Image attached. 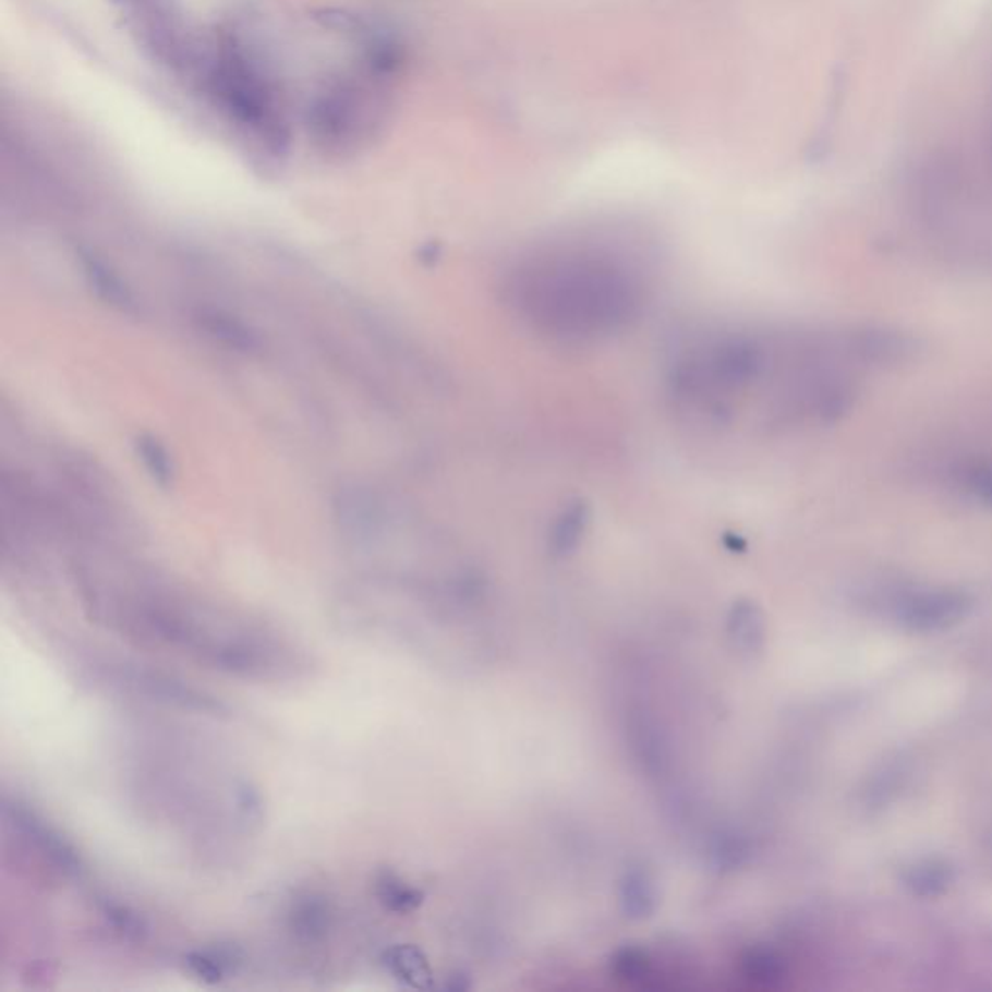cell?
<instances>
[{
    "mask_svg": "<svg viewBox=\"0 0 992 992\" xmlns=\"http://www.w3.org/2000/svg\"><path fill=\"white\" fill-rule=\"evenodd\" d=\"M194 320L198 323L201 330L208 334L209 338H214L226 348L235 349V351H253L261 343L256 331L251 330L243 320H239L233 314L204 309L194 316Z\"/></svg>",
    "mask_w": 992,
    "mask_h": 992,
    "instance_id": "30bf717a",
    "label": "cell"
},
{
    "mask_svg": "<svg viewBox=\"0 0 992 992\" xmlns=\"http://www.w3.org/2000/svg\"><path fill=\"white\" fill-rule=\"evenodd\" d=\"M585 523H588V513H585V506L576 505L572 508H568L560 516L557 525H555V531H553V537H551V545L557 551V553H570L572 548L578 545V541L583 535V530H585Z\"/></svg>",
    "mask_w": 992,
    "mask_h": 992,
    "instance_id": "9a60e30c",
    "label": "cell"
},
{
    "mask_svg": "<svg viewBox=\"0 0 992 992\" xmlns=\"http://www.w3.org/2000/svg\"><path fill=\"white\" fill-rule=\"evenodd\" d=\"M209 87L221 109L239 124L258 132L268 148L281 152L288 146V131L274 111L270 87L237 45H226L211 70Z\"/></svg>",
    "mask_w": 992,
    "mask_h": 992,
    "instance_id": "277c9868",
    "label": "cell"
},
{
    "mask_svg": "<svg viewBox=\"0 0 992 992\" xmlns=\"http://www.w3.org/2000/svg\"><path fill=\"white\" fill-rule=\"evenodd\" d=\"M309 129L324 144H341L358 129V104L348 89H331L309 107Z\"/></svg>",
    "mask_w": 992,
    "mask_h": 992,
    "instance_id": "52a82bcc",
    "label": "cell"
},
{
    "mask_svg": "<svg viewBox=\"0 0 992 992\" xmlns=\"http://www.w3.org/2000/svg\"><path fill=\"white\" fill-rule=\"evenodd\" d=\"M400 49L398 45L386 39V37H373L365 49L366 69L371 70L376 76L392 74L394 70L400 64Z\"/></svg>",
    "mask_w": 992,
    "mask_h": 992,
    "instance_id": "e0dca14e",
    "label": "cell"
},
{
    "mask_svg": "<svg viewBox=\"0 0 992 992\" xmlns=\"http://www.w3.org/2000/svg\"><path fill=\"white\" fill-rule=\"evenodd\" d=\"M313 20L318 26L336 32V34L365 35L368 29L363 17L351 10L338 9V7L313 10Z\"/></svg>",
    "mask_w": 992,
    "mask_h": 992,
    "instance_id": "2e32d148",
    "label": "cell"
},
{
    "mask_svg": "<svg viewBox=\"0 0 992 992\" xmlns=\"http://www.w3.org/2000/svg\"><path fill=\"white\" fill-rule=\"evenodd\" d=\"M766 365L764 346L745 334H727L688 348L673 368L677 398L692 410L723 419Z\"/></svg>",
    "mask_w": 992,
    "mask_h": 992,
    "instance_id": "3957f363",
    "label": "cell"
},
{
    "mask_svg": "<svg viewBox=\"0 0 992 992\" xmlns=\"http://www.w3.org/2000/svg\"><path fill=\"white\" fill-rule=\"evenodd\" d=\"M506 291L528 320L565 340L607 336L642 303L634 270L601 249L533 254L513 268Z\"/></svg>",
    "mask_w": 992,
    "mask_h": 992,
    "instance_id": "7a4b0ae2",
    "label": "cell"
},
{
    "mask_svg": "<svg viewBox=\"0 0 992 992\" xmlns=\"http://www.w3.org/2000/svg\"><path fill=\"white\" fill-rule=\"evenodd\" d=\"M78 261L87 283L96 291L99 299H104L107 305L117 306L121 311L134 309L136 299L132 295L126 281L119 276V271H114L104 258H99L86 249H80Z\"/></svg>",
    "mask_w": 992,
    "mask_h": 992,
    "instance_id": "9c48e42d",
    "label": "cell"
},
{
    "mask_svg": "<svg viewBox=\"0 0 992 992\" xmlns=\"http://www.w3.org/2000/svg\"><path fill=\"white\" fill-rule=\"evenodd\" d=\"M114 7H121V9H129V7H134L138 0H109Z\"/></svg>",
    "mask_w": 992,
    "mask_h": 992,
    "instance_id": "d6986e66",
    "label": "cell"
},
{
    "mask_svg": "<svg viewBox=\"0 0 992 992\" xmlns=\"http://www.w3.org/2000/svg\"><path fill=\"white\" fill-rule=\"evenodd\" d=\"M384 966L396 979L411 987H431L433 971L428 959L421 949L411 944H398L386 949L383 956Z\"/></svg>",
    "mask_w": 992,
    "mask_h": 992,
    "instance_id": "8fae6325",
    "label": "cell"
},
{
    "mask_svg": "<svg viewBox=\"0 0 992 992\" xmlns=\"http://www.w3.org/2000/svg\"><path fill=\"white\" fill-rule=\"evenodd\" d=\"M136 452L144 468L149 471V475L159 483V485H169L173 481L174 465L171 456L154 436H140L136 440Z\"/></svg>",
    "mask_w": 992,
    "mask_h": 992,
    "instance_id": "5bb4252c",
    "label": "cell"
},
{
    "mask_svg": "<svg viewBox=\"0 0 992 992\" xmlns=\"http://www.w3.org/2000/svg\"><path fill=\"white\" fill-rule=\"evenodd\" d=\"M109 630L206 669L251 680H288L305 670V655L286 638L244 618L161 597L89 605Z\"/></svg>",
    "mask_w": 992,
    "mask_h": 992,
    "instance_id": "6da1fadb",
    "label": "cell"
},
{
    "mask_svg": "<svg viewBox=\"0 0 992 992\" xmlns=\"http://www.w3.org/2000/svg\"><path fill=\"white\" fill-rule=\"evenodd\" d=\"M99 677L107 687L124 690L129 697H140L148 702L194 712L201 715L227 714V707L218 698L202 692L198 688L186 685L183 680L173 679L166 673L146 669L129 663H105L99 665Z\"/></svg>",
    "mask_w": 992,
    "mask_h": 992,
    "instance_id": "5b68a950",
    "label": "cell"
},
{
    "mask_svg": "<svg viewBox=\"0 0 992 992\" xmlns=\"http://www.w3.org/2000/svg\"><path fill=\"white\" fill-rule=\"evenodd\" d=\"M334 924V906L323 892L305 890L297 894L288 907V927L297 941L318 944Z\"/></svg>",
    "mask_w": 992,
    "mask_h": 992,
    "instance_id": "ba28073f",
    "label": "cell"
},
{
    "mask_svg": "<svg viewBox=\"0 0 992 992\" xmlns=\"http://www.w3.org/2000/svg\"><path fill=\"white\" fill-rule=\"evenodd\" d=\"M375 894L384 909L396 915L413 914L423 904V892L415 888L410 882L401 879L400 874L384 871L375 879Z\"/></svg>",
    "mask_w": 992,
    "mask_h": 992,
    "instance_id": "7c38bea8",
    "label": "cell"
},
{
    "mask_svg": "<svg viewBox=\"0 0 992 992\" xmlns=\"http://www.w3.org/2000/svg\"><path fill=\"white\" fill-rule=\"evenodd\" d=\"M235 964V952L223 948L198 949L186 956V966L191 967L192 973L206 983H219Z\"/></svg>",
    "mask_w": 992,
    "mask_h": 992,
    "instance_id": "4fadbf2b",
    "label": "cell"
},
{
    "mask_svg": "<svg viewBox=\"0 0 992 992\" xmlns=\"http://www.w3.org/2000/svg\"><path fill=\"white\" fill-rule=\"evenodd\" d=\"M4 820L10 832L44 867L62 879H80L84 862L74 845L57 827L17 799H4Z\"/></svg>",
    "mask_w": 992,
    "mask_h": 992,
    "instance_id": "8992f818",
    "label": "cell"
},
{
    "mask_svg": "<svg viewBox=\"0 0 992 992\" xmlns=\"http://www.w3.org/2000/svg\"><path fill=\"white\" fill-rule=\"evenodd\" d=\"M969 487L976 491V495L992 503V468L971 471L969 473Z\"/></svg>",
    "mask_w": 992,
    "mask_h": 992,
    "instance_id": "ac0fdd59",
    "label": "cell"
}]
</instances>
